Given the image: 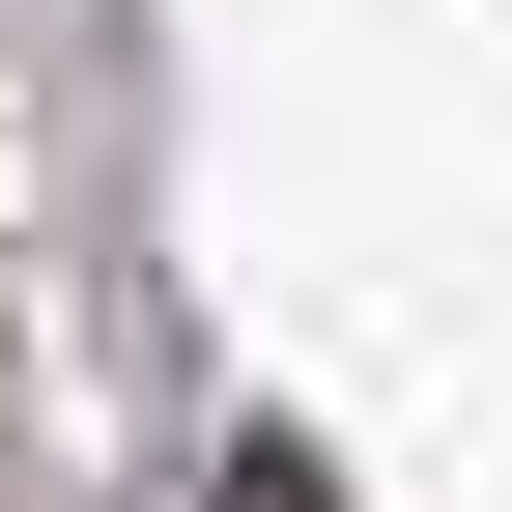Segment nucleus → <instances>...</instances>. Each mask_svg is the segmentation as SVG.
Instances as JSON below:
<instances>
[{
  "label": "nucleus",
  "mask_w": 512,
  "mask_h": 512,
  "mask_svg": "<svg viewBox=\"0 0 512 512\" xmlns=\"http://www.w3.org/2000/svg\"><path fill=\"white\" fill-rule=\"evenodd\" d=\"M228 512H342V484H313V456H285V427H256V456H228Z\"/></svg>",
  "instance_id": "obj_1"
}]
</instances>
